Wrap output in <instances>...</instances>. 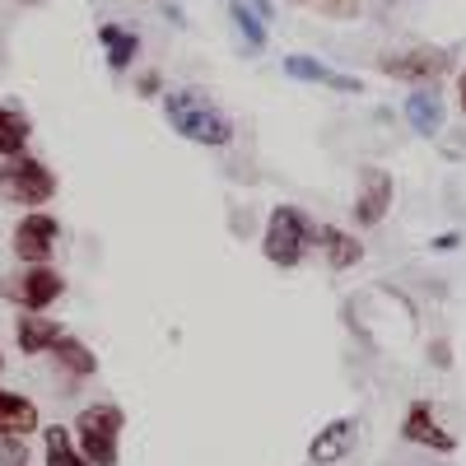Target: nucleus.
I'll list each match as a JSON object with an SVG mask.
<instances>
[{
  "label": "nucleus",
  "mask_w": 466,
  "mask_h": 466,
  "mask_svg": "<svg viewBox=\"0 0 466 466\" xmlns=\"http://www.w3.org/2000/svg\"><path fill=\"white\" fill-rule=\"evenodd\" d=\"M164 112H168V127L191 140V145H206V149H228L233 145V122L228 112H219L206 94L197 89H173L164 98Z\"/></svg>",
  "instance_id": "nucleus-1"
},
{
  "label": "nucleus",
  "mask_w": 466,
  "mask_h": 466,
  "mask_svg": "<svg viewBox=\"0 0 466 466\" xmlns=\"http://www.w3.org/2000/svg\"><path fill=\"white\" fill-rule=\"evenodd\" d=\"M313 248H318V219L313 215L299 210V206H276V210H270L266 233H261V252H266L270 266L289 270Z\"/></svg>",
  "instance_id": "nucleus-2"
},
{
  "label": "nucleus",
  "mask_w": 466,
  "mask_h": 466,
  "mask_svg": "<svg viewBox=\"0 0 466 466\" xmlns=\"http://www.w3.org/2000/svg\"><path fill=\"white\" fill-rule=\"evenodd\" d=\"M122 430L127 415L116 401H89L80 415H75V448L89 466H116V448H122Z\"/></svg>",
  "instance_id": "nucleus-3"
},
{
  "label": "nucleus",
  "mask_w": 466,
  "mask_h": 466,
  "mask_svg": "<svg viewBox=\"0 0 466 466\" xmlns=\"http://www.w3.org/2000/svg\"><path fill=\"white\" fill-rule=\"evenodd\" d=\"M52 197H56V173H52L43 159L19 154V159H5V164H0V201L43 210Z\"/></svg>",
  "instance_id": "nucleus-4"
},
{
  "label": "nucleus",
  "mask_w": 466,
  "mask_h": 466,
  "mask_svg": "<svg viewBox=\"0 0 466 466\" xmlns=\"http://www.w3.org/2000/svg\"><path fill=\"white\" fill-rule=\"evenodd\" d=\"M378 70L397 85H434L452 70V47H430V43L397 47V52H382Z\"/></svg>",
  "instance_id": "nucleus-5"
},
{
  "label": "nucleus",
  "mask_w": 466,
  "mask_h": 466,
  "mask_svg": "<svg viewBox=\"0 0 466 466\" xmlns=\"http://www.w3.org/2000/svg\"><path fill=\"white\" fill-rule=\"evenodd\" d=\"M61 294H66V276L56 266H24L0 280V299H10L24 313H47Z\"/></svg>",
  "instance_id": "nucleus-6"
},
{
  "label": "nucleus",
  "mask_w": 466,
  "mask_h": 466,
  "mask_svg": "<svg viewBox=\"0 0 466 466\" xmlns=\"http://www.w3.org/2000/svg\"><path fill=\"white\" fill-rule=\"evenodd\" d=\"M61 243V224L47 215V210H28L15 233H10V252L24 261V266H52V252Z\"/></svg>",
  "instance_id": "nucleus-7"
},
{
  "label": "nucleus",
  "mask_w": 466,
  "mask_h": 466,
  "mask_svg": "<svg viewBox=\"0 0 466 466\" xmlns=\"http://www.w3.org/2000/svg\"><path fill=\"white\" fill-rule=\"evenodd\" d=\"M392 197H397V182L387 168H364L360 173V191H355V224L360 228H378L392 210Z\"/></svg>",
  "instance_id": "nucleus-8"
},
{
  "label": "nucleus",
  "mask_w": 466,
  "mask_h": 466,
  "mask_svg": "<svg viewBox=\"0 0 466 466\" xmlns=\"http://www.w3.org/2000/svg\"><path fill=\"white\" fill-rule=\"evenodd\" d=\"M401 439H406V443H415V448H430V452H457V439L439 424L434 401H410V406H406Z\"/></svg>",
  "instance_id": "nucleus-9"
},
{
  "label": "nucleus",
  "mask_w": 466,
  "mask_h": 466,
  "mask_svg": "<svg viewBox=\"0 0 466 466\" xmlns=\"http://www.w3.org/2000/svg\"><path fill=\"white\" fill-rule=\"evenodd\" d=\"M355 443H360V420H355V415H340V420L327 424V430H318V439L308 443V461L331 466V461H340V457L355 452Z\"/></svg>",
  "instance_id": "nucleus-10"
},
{
  "label": "nucleus",
  "mask_w": 466,
  "mask_h": 466,
  "mask_svg": "<svg viewBox=\"0 0 466 466\" xmlns=\"http://www.w3.org/2000/svg\"><path fill=\"white\" fill-rule=\"evenodd\" d=\"M61 336H66V327L47 313H19V322H15V345L24 355H52V345Z\"/></svg>",
  "instance_id": "nucleus-11"
},
{
  "label": "nucleus",
  "mask_w": 466,
  "mask_h": 466,
  "mask_svg": "<svg viewBox=\"0 0 466 466\" xmlns=\"http://www.w3.org/2000/svg\"><path fill=\"white\" fill-rule=\"evenodd\" d=\"M318 248H322L331 270H355L364 261V243L355 238V233L336 228V224H318Z\"/></svg>",
  "instance_id": "nucleus-12"
},
{
  "label": "nucleus",
  "mask_w": 466,
  "mask_h": 466,
  "mask_svg": "<svg viewBox=\"0 0 466 466\" xmlns=\"http://www.w3.org/2000/svg\"><path fill=\"white\" fill-rule=\"evenodd\" d=\"M28 140H33L28 112L15 107V103H0V159H19V154H28Z\"/></svg>",
  "instance_id": "nucleus-13"
},
{
  "label": "nucleus",
  "mask_w": 466,
  "mask_h": 466,
  "mask_svg": "<svg viewBox=\"0 0 466 466\" xmlns=\"http://www.w3.org/2000/svg\"><path fill=\"white\" fill-rule=\"evenodd\" d=\"M37 401H28V397H19V392H5L0 387V434H15V439H28L33 430H37Z\"/></svg>",
  "instance_id": "nucleus-14"
},
{
  "label": "nucleus",
  "mask_w": 466,
  "mask_h": 466,
  "mask_svg": "<svg viewBox=\"0 0 466 466\" xmlns=\"http://www.w3.org/2000/svg\"><path fill=\"white\" fill-rule=\"evenodd\" d=\"M285 75H294V80H308V85H327V89H345V94H360L364 85L355 80V75H336L327 70L322 61L313 56H285Z\"/></svg>",
  "instance_id": "nucleus-15"
},
{
  "label": "nucleus",
  "mask_w": 466,
  "mask_h": 466,
  "mask_svg": "<svg viewBox=\"0 0 466 466\" xmlns=\"http://www.w3.org/2000/svg\"><path fill=\"white\" fill-rule=\"evenodd\" d=\"M52 360H56V369H61L66 378H94V373H98V355H94L80 336H70V331L52 345Z\"/></svg>",
  "instance_id": "nucleus-16"
},
{
  "label": "nucleus",
  "mask_w": 466,
  "mask_h": 466,
  "mask_svg": "<svg viewBox=\"0 0 466 466\" xmlns=\"http://www.w3.org/2000/svg\"><path fill=\"white\" fill-rule=\"evenodd\" d=\"M98 43H103V56H107L112 70H127L136 61V52H140V33L127 28V24H103L98 28Z\"/></svg>",
  "instance_id": "nucleus-17"
},
{
  "label": "nucleus",
  "mask_w": 466,
  "mask_h": 466,
  "mask_svg": "<svg viewBox=\"0 0 466 466\" xmlns=\"http://www.w3.org/2000/svg\"><path fill=\"white\" fill-rule=\"evenodd\" d=\"M43 461H47V466H89V461L80 457V448H75V439H70L66 424H47V430H43Z\"/></svg>",
  "instance_id": "nucleus-18"
},
{
  "label": "nucleus",
  "mask_w": 466,
  "mask_h": 466,
  "mask_svg": "<svg viewBox=\"0 0 466 466\" xmlns=\"http://www.w3.org/2000/svg\"><path fill=\"white\" fill-rule=\"evenodd\" d=\"M406 116H410V127H415L420 136H434V131H439V122H443L439 98H434L430 89H420V94H410V98H406Z\"/></svg>",
  "instance_id": "nucleus-19"
},
{
  "label": "nucleus",
  "mask_w": 466,
  "mask_h": 466,
  "mask_svg": "<svg viewBox=\"0 0 466 466\" xmlns=\"http://www.w3.org/2000/svg\"><path fill=\"white\" fill-rule=\"evenodd\" d=\"M299 10H313V15H322V19H340V24H355L360 15H364V5L360 0H294Z\"/></svg>",
  "instance_id": "nucleus-20"
},
{
  "label": "nucleus",
  "mask_w": 466,
  "mask_h": 466,
  "mask_svg": "<svg viewBox=\"0 0 466 466\" xmlns=\"http://www.w3.org/2000/svg\"><path fill=\"white\" fill-rule=\"evenodd\" d=\"M233 24L243 28V37H248V47H266V24L248 10V5H238V0H233Z\"/></svg>",
  "instance_id": "nucleus-21"
},
{
  "label": "nucleus",
  "mask_w": 466,
  "mask_h": 466,
  "mask_svg": "<svg viewBox=\"0 0 466 466\" xmlns=\"http://www.w3.org/2000/svg\"><path fill=\"white\" fill-rule=\"evenodd\" d=\"M0 466H28V443L15 434H0Z\"/></svg>",
  "instance_id": "nucleus-22"
},
{
  "label": "nucleus",
  "mask_w": 466,
  "mask_h": 466,
  "mask_svg": "<svg viewBox=\"0 0 466 466\" xmlns=\"http://www.w3.org/2000/svg\"><path fill=\"white\" fill-rule=\"evenodd\" d=\"M457 107H461V116H466V70L457 75Z\"/></svg>",
  "instance_id": "nucleus-23"
},
{
  "label": "nucleus",
  "mask_w": 466,
  "mask_h": 466,
  "mask_svg": "<svg viewBox=\"0 0 466 466\" xmlns=\"http://www.w3.org/2000/svg\"><path fill=\"white\" fill-rule=\"evenodd\" d=\"M140 94H159V75H145V80H140Z\"/></svg>",
  "instance_id": "nucleus-24"
},
{
  "label": "nucleus",
  "mask_w": 466,
  "mask_h": 466,
  "mask_svg": "<svg viewBox=\"0 0 466 466\" xmlns=\"http://www.w3.org/2000/svg\"><path fill=\"white\" fill-rule=\"evenodd\" d=\"M457 243H461L457 233H448V238H434V248H439V252H448V248H457Z\"/></svg>",
  "instance_id": "nucleus-25"
},
{
  "label": "nucleus",
  "mask_w": 466,
  "mask_h": 466,
  "mask_svg": "<svg viewBox=\"0 0 466 466\" xmlns=\"http://www.w3.org/2000/svg\"><path fill=\"white\" fill-rule=\"evenodd\" d=\"M0 369H5V350H0Z\"/></svg>",
  "instance_id": "nucleus-26"
}]
</instances>
